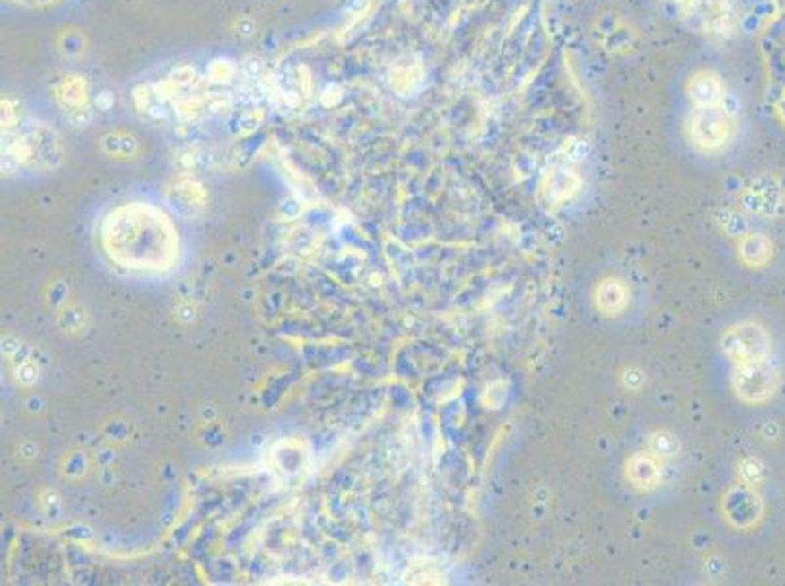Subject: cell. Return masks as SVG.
I'll return each mask as SVG.
<instances>
[{
    "label": "cell",
    "instance_id": "52a82bcc",
    "mask_svg": "<svg viewBox=\"0 0 785 586\" xmlns=\"http://www.w3.org/2000/svg\"><path fill=\"white\" fill-rule=\"evenodd\" d=\"M627 479L637 489H652L660 481V469L652 453H635L627 461Z\"/></svg>",
    "mask_w": 785,
    "mask_h": 586
},
{
    "label": "cell",
    "instance_id": "3957f363",
    "mask_svg": "<svg viewBox=\"0 0 785 586\" xmlns=\"http://www.w3.org/2000/svg\"><path fill=\"white\" fill-rule=\"evenodd\" d=\"M738 399L745 403H764L778 389V373L766 360L738 363L733 378Z\"/></svg>",
    "mask_w": 785,
    "mask_h": 586
},
{
    "label": "cell",
    "instance_id": "8992f818",
    "mask_svg": "<svg viewBox=\"0 0 785 586\" xmlns=\"http://www.w3.org/2000/svg\"><path fill=\"white\" fill-rule=\"evenodd\" d=\"M580 190V179L569 169H553L544 180V194L549 202L561 204Z\"/></svg>",
    "mask_w": 785,
    "mask_h": 586
},
{
    "label": "cell",
    "instance_id": "9c48e42d",
    "mask_svg": "<svg viewBox=\"0 0 785 586\" xmlns=\"http://www.w3.org/2000/svg\"><path fill=\"white\" fill-rule=\"evenodd\" d=\"M738 252L748 267H762L772 258V242L764 235H748L740 241Z\"/></svg>",
    "mask_w": 785,
    "mask_h": 586
},
{
    "label": "cell",
    "instance_id": "30bf717a",
    "mask_svg": "<svg viewBox=\"0 0 785 586\" xmlns=\"http://www.w3.org/2000/svg\"><path fill=\"white\" fill-rule=\"evenodd\" d=\"M649 450L652 451V456L672 458V456H676V453H678L680 444H678L676 436L670 434V433H665V430H660V433L650 434V438H649Z\"/></svg>",
    "mask_w": 785,
    "mask_h": 586
},
{
    "label": "cell",
    "instance_id": "277c9868",
    "mask_svg": "<svg viewBox=\"0 0 785 586\" xmlns=\"http://www.w3.org/2000/svg\"><path fill=\"white\" fill-rule=\"evenodd\" d=\"M692 139L702 149H719L723 147L731 136V119L719 106L698 108L692 116Z\"/></svg>",
    "mask_w": 785,
    "mask_h": 586
},
{
    "label": "cell",
    "instance_id": "ba28073f",
    "mask_svg": "<svg viewBox=\"0 0 785 586\" xmlns=\"http://www.w3.org/2000/svg\"><path fill=\"white\" fill-rule=\"evenodd\" d=\"M690 98L698 108L717 106L723 98V86L715 74L700 73L690 83Z\"/></svg>",
    "mask_w": 785,
    "mask_h": 586
},
{
    "label": "cell",
    "instance_id": "7a4b0ae2",
    "mask_svg": "<svg viewBox=\"0 0 785 586\" xmlns=\"http://www.w3.org/2000/svg\"><path fill=\"white\" fill-rule=\"evenodd\" d=\"M721 348L738 363L766 360L770 352V335L758 323H740L725 330Z\"/></svg>",
    "mask_w": 785,
    "mask_h": 586
},
{
    "label": "cell",
    "instance_id": "5b68a950",
    "mask_svg": "<svg viewBox=\"0 0 785 586\" xmlns=\"http://www.w3.org/2000/svg\"><path fill=\"white\" fill-rule=\"evenodd\" d=\"M596 307L600 309V313L607 317H615L625 311L629 305V287L624 280L619 278H606L596 287L594 293Z\"/></svg>",
    "mask_w": 785,
    "mask_h": 586
},
{
    "label": "cell",
    "instance_id": "6da1fadb",
    "mask_svg": "<svg viewBox=\"0 0 785 586\" xmlns=\"http://www.w3.org/2000/svg\"><path fill=\"white\" fill-rule=\"evenodd\" d=\"M104 247L119 267L135 272L170 270L179 258V235L170 221L149 207H124L106 219Z\"/></svg>",
    "mask_w": 785,
    "mask_h": 586
}]
</instances>
